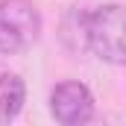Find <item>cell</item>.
<instances>
[{
	"label": "cell",
	"instance_id": "cell-5",
	"mask_svg": "<svg viewBox=\"0 0 126 126\" xmlns=\"http://www.w3.org/2000/svg\"><path fill=\"white\" fill-rule=\"evenodd\" d=\"M62 41L67 44V50H73V53L91 50V47H88V15H85V12H70V15L64 18Z\"/></svg>",
	"mask_w": 126,
	"mask_h": 126
},
{
	"label": "cell",
	"instance_id": "cell-4",
	"mask_svg": "<svg viewBox=\"0 0 126 126\" xmlns=\"http://www.w3.org/2000/svg\"><path fill=\"white\" fill-rule=\"evenodd\" d=\"M27 103V85L18 73H3L0 76V123H9L21 114Z\"/></svg>",
	"mask_w": 126,
	"mask_h": 126
},
{
	"label": "cell",
	"instance_id": "cell-3",
	"mask_svg": "<svg viewBox=\"0 0 126 126\" xmlns=\"http://www.w3.org/2000/svg\"><path fill=\"white\" fill-rule=\"evenodd\" d=\"M50 111L64 126H79L94 117V94L82 82H59L50 94Z\"/></svg>",
	"mask_w": 126,
	"mask_h": 126
},
{
	"label": "cell",
	"instance_id": "cell-1",
	"mask_svg": "<svg viewBox=\"0 0 126 126\" xmlns=\"http://www.w3.org/2000/svg\"><path fill=\"white\" fill-rule=\"evenodd\" d=\"M88 47L109 64H126V6L109 3L88 15Z\"/></svg>",
	"mask_w": 126,
	"mask_h": 126
},
{
	"label": "cell",
	"instance_id": "cell-2",
	"mask_svg": "<svg viewBox=\"0 0 126 126\" xmlns=\"http://www.w3.org/2000/svg\"><path fill=\"white\" fill-rule=\"evenodd\" d=\"M41 35V12L32 0H0V53H27Z\"/></svg>",
	"mask_w": 126,
	"mask_h": 126
}]
</instances>
